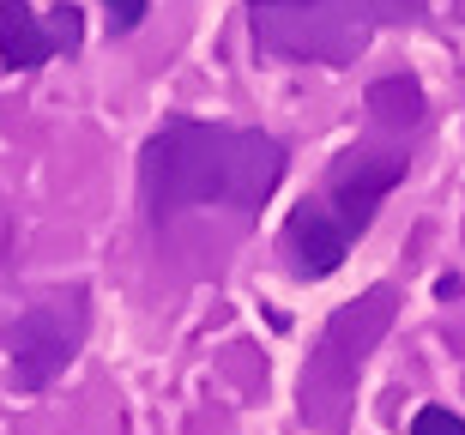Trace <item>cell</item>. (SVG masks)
Returning <instances> with one entry per match:
<instances>
[{"label": "cell", "mask_w": 465, "mask_h": 435, "mask_svg": "<svg viewBox=\"0 0 465 435\" xmlns=\"http://www.w3.org/2000/svg\"><path fill=\"white\" fill-rule=\"evenodd\" d=\"M405 182V157L393 152H351L332 163V182H327V212L345 224V236L357 242L362 230H369V218H375V206L387 200V193Z\"/></svg>", "instance_id": "5b68a950"}, {"label": "cell", "mask_w": 465, "mask_h": 435, "mask_svg": "<svg viewBox=\"0 0 465 435\" xmlns=\"http://www.w3.org/2000/svg\"><path fill=\"white\" fill-rule=\"evenodd\" d=\"M411 435H465V418L448 411V405H423L411 418Z\"/></svg>", "instance_id": "ba28073f"}, {"label": "cell", "mask_w": 465, "mask_h": 435, "mask_svg": "<svg viewBox=\"0 0 465 435\" xmlns=\"http://www.w3.org/2000/svg\"><path fill=\"white\" fill-rule=\"evenodd\" d=\"M369 109H375L381 122H387V109H399V122H417V115H423V91H417L411 79H387V85L369 91Z\"/></svg>", "instance_id": "52a82bcc"}, {"label": "cell", "mask_w": 465, "mask_h": 435, "mask_svg": "<svg viewBox=\"0 0 465 435\" xmlns=\"http://www.w3.org/2000/svg\"><path fill=\"white\" fill-rule=\"evenodd\" d=\"M278 182H284V145L260 127L170 122L139 152V193L157 218L188 206L260 212Z\"/></svg>", "instance_id": "6da1fadb"}, {"label": "cell", "mask_w": 465, "mask_h": 435, "mask_svg": "<svg viewBox=\"0 0 465 435\" xmlns=\"http://www.w3.org/2000/svg\"><path fill=\"white\" fill-rule=\"evenodd\" d=\"M104 6H109V31H134L145 18V0H104Z\"/></svg>", "instance_id": "9c48e42d"}, {"label": "cell", "mask_w": 465, "mask_h": 435, "mask_svg": "<svg viewBox=\"0 0 465 435\" xmlns=\"http://www.w3.org/2000/svg\"><path fill=\"white\" fill-rule=\"evenodd\" d=\"M254 43L296 61H357L369 36L393 18H411L417 0H248Z\"/></svg>", "instance_id": "7a4b0ae2"}, {"label": "cell", "mask_w": 465, "mask_h": 435, "mask_svg": "<svg viewBox=\"0 0 465 435\" xmlns=\"http://www.w3.org/2000/svg\"><path fill=\"white\" fill-rule=\"evenodd\" d=\"M284 254H291V266L302 272V279H327V272L345 266L351 236H345V224L327 212L321 193H314V200H296V212L284 218Z\"/></svg>", "instance_id": "8992f818"}, {"label": "cell", "mask_w": 465, "mask_h": 435, "mask_svg": "<svg viewBox=\"0 0 465 435\" xmlns=\"http://www.w3.org/2000/svg\"><path fill=\"white\" fill-rule=\"evenodd\" d=\"M85 309L91 302H85L79 284L36 296L31 309L0 332V369H6V387H18V393H43V387L79 357V345H85V327H91Z\"/></svg>", "instance_id": "3957f363"}, {"label": "cell", "mask_w": 465, "mask_h": 435, "mask_svg": "<svg viewBox=\"0 0 465 435\" xmlns=\"http://www.w3.org/2000/svg\"><path fill=\"white\" fill-rule=\"evenodd\" d=\"M85 43V13L79 6H54L36 18L31 0H0V61L13 73H31L54 54H73Z\"/></svg>", "instance_id": "277c9868"}]
</instances>
